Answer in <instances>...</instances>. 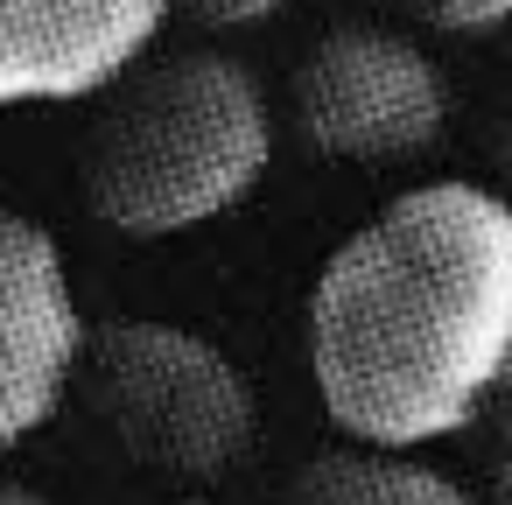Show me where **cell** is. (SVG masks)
<instances>
[{
  "label": "cell",
  "instance_id": "obj_9",
  "mask_svg": "<svg viewBox=\"0 0 512 505\" xmlns=\"http://www.w3.org/2000/svg\"><path fill=\"white\" fill-rule=\"evenodd\" d=\"M288 8V0H176V15L204 22V29H260Z\"/></svg>",
  "mask_w": 512,
  "mask_h": 505
},
{
  "label": "cell",
  "instance_id": "obj_13",
  "mask_svg": "<svg viewBox=\"0 0 512 505\" xmlns=\"http://www.w3.org/2000/svg\"><path fill=\"white\" fill-rule=\"evenodd\" d=\"M176 505H204V498H176Z\"/></svg>",
  "mask_w": 512,
  "mask_h": 505
},
{
  "label": "cell",
  "instance_id": "obj_5",
  "mask_svg": "<svg viewBox=\"0 0 512 505\" xmlns=\"http://www.w3.org/2000/svg\"><path fill=\"white\" fill-rule=\"evenodd\" d=\"M78 351L85 316L64 246L36 218L0 211V456L57 421L78 379Z\"/></svg>",
  "mask_w": 512,
  "mask_h": 505
},
{
  "label": "cell",
  "instance_id": "obj_7",
  "mask_svg": "<svg viewBox=\"0 0 512 505\" xmlns=\"http://www.w3.org/2000/svg\"><path fill=\"white\" fill-rule=\"evenodd\" d=\"M288 505H477V498L435 463H414L407 449L351 442V449L309 456L288 484Z\"/></svg>",
  "mask_w": 512,
  "mask_h": 505
},
{
  "label": "cell",
  "instance_id": "obj_8",
  "mask_svg": "<svg viewBox=\"0 0 512 505\" xmlns=\"http://www.w3.org/2000/svg\"><path fill=\"white\" fill-rule=\"evenodd\" d=\"M386 8H400V15H414L421 29H442V36L512 29V0H386Z\"/></svg>",
  "mask_w": 512,
  "mask_h": 505
},
{
  "label": "cell",
  "instance_id": "obj_3",
  "mask_svg": "<svg viewBox=\"0 0 512 505\" xmlns=\"http://www.w3.org/2000/svg\"><path fill=\"white\" fill-rule=\"evenodd\" d=\"M71 393L85 414L113 435V449L141 470L211 484L239 470L260 442V400L253 379L232 365V351L183 323L120 316L85 330Z\"/></svg>",
  "mask_w": 512,
  "mask_h": 505
},
{
  "label": "cell",
  "instance_id": "obj_12",
  "mask_svg": "<svg viewBox=\"0 0 512 505\" xmlns=\"http://www.w3.org/2000/svg\"><path fill=\"white\" fill-rule=\"evenodd\" d=\"M0 505H57V498L29 491V484H15V477H0Z\"/></svg>",
  "mask_w": 512,
  "mask_h": 505
},
{
  "label": "cell",
  "instance_id": "obj_11",
  "mask_svg": "<svg viewBox=\"0 0 512 505\" xmlns=\"http://www.w3.org/2000/svg\"><path fill=\"white\" fill-rule=\"evenodd\" d=\"M491 190L512 204V120H505V134L491 141Z\"/></svg>",
  "mask_w": 512,
  "mask_h": 505
},
{
  "label": "cell",
  "instance_id": "obj_2",
  "mask_svg": "<svg viewBox=\"0 0 512 505\" xmlns=\"http://www.w3.org/2000/svg\"><path fill=\"white\" fill-rule=\"evenodd\" d=\"M267 162L274 113L260 78L239 57L190 50L113 85L85 141V204L120 239H176L246 204Z\"/></svg>",
  "mask_w": 512,
  "mask_h": 505
},
{
  "label": "cell",
  "instance_id": "obj_10",
  "mask_svg": "<svg viewBox=\"0 0 512 505\" xmlns=\"http://www.w3.org/2000/svg\"><path fill=\"white\" fill-rule=\"evenodd\" d=\"M484 428H491V498H498V505H512V386L491 400Z\"/></svg>",
  "mask_w": 512,
  "mask_h": 505
},
{
  "label": "cell",
  "instance_id": "obj_1",
  "mask_svg": "<svg viewBox=\"0 0 512 505\" xmlns=\"http://www.w3.org/2000/svg\"><path fill=\"white\" fill-rule=\"evenodd\" d=\"M309 379L351 442L428 449L512 386V204L421 183L365 218L309 288Z\"/></svg>",
  "mask_w": 512,
  "mask_h": 505
},
{
  "label": "cell",
  "instance_id": "obj_4",
  "mask_svg": "<svg viewBox=\"0 0 512 505\" xmlns=\"http://www.w3.org/2000/svg\"><path fill=\"white\" fill-rule=\"evenodd\" d=\"M295 134L337 162H414L449 127V78L442 64L372 22L330 29L302 50L295 85Z\"/></svg>",
  "mask_w": 512,
  "mask_h": 505
},
{
  "label": "cell",
  "instance_id": "obj_6",
  "mask_svg": "<svg viewBox=\"0 0 512 505\" xmlns=\"http://www.w3.org/2000/svg\"><path fill=\"white\" fill-rule=\"evenodd\" d=\"M169 15L176 0H0V113L113 92Z\"/></svg>",
  "mask_w": 512,
  "mask_h": 505
}]
</instances>
